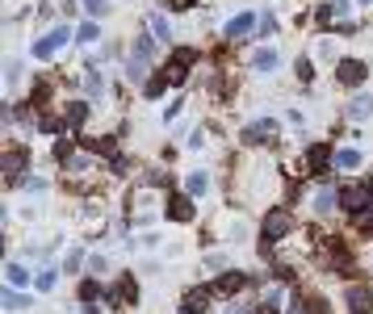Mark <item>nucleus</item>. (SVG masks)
<instances>
[{
  "mask_svg": "<svg viewBox=\"0 0 373 314\" xmlns=\"http://www.w3.org/2000/svg\"><path fill=\"white\" fill-rule=\"evenodd\" d=\"M298 231V218H294V205L285 201V205H269L260 214V251L269 255L273 251V243H281V239H290Z\"/></svg>",
  "mask_w": 373,
  "mask_h": 314,
  "instance_id": "1",
  "label": "nucleus"
},
{
  "mask_svg": "<svg viewBox=\"0 0 373 314\" xmlns=\"http://www.w3.org/2000/svg\"><path fill=\"white\" fill-rule=\"evenodd\" d=\"M205 55L197 46H168V59L159 63V72L168 76V84H172V92H181L185 84H189V76H193V67L201 63Z\"/></svg>",
  "mask_w": 373,
  "mask_h": 314,
  "instance_id": "2",
  "label": "nucleus"
},
{
  "mask_svg": "<svg viewBox=\"0 0 373 314\" xmlns=\"http://www.w3.org/2000/svg\"><path fill=\"white\" fill-rule=\"evenodd\" d=\"M72 42H76V25H72V21H55V30H50V34L34 38L30 59H34V63H50V59H55L63 46H72Z\"/></svg>",
  "mask_w": 373,
  "mask_h": 314,
  "instance_id": "3",
  "label": "nucleus"
},
{
  "mask_svg": "<svg viewBox=\"0 0 373 314\" xmlns=\"http://www.w3.org/2000/svg\"><path fill=\"white\" fill-rule=\"evenodd\" d=\"M332 80H336L344 92H361V88L369 84V59H361V55H336Z\"/></svg>",
  "mask_w": 373,
  "mask_h": 314,
  "instance_id": "4",
  "label": "nucleus"
},
{
  "mask_svg": "<svg viewBox=\"0 0 373 314\" xmlns=\"http://www.w3.org/2000/svg\"><path fill=\"white\" fill-rule=\"evenodd\" d=\"M159 214H164V222H172V227H189L193 218H197V197L181 185V189H168V197H164V205H159Z\"/></svg>",
  "mask_w": 373,
  "mask_h": 314,
  "instance_id": "5",
  "label": "nucleus"
},
{
  "mask_svg": "<svg viewBox=\"0 0 373 314\" xmlns=\"http://www.w3.org/2000/svg\"><path fill=\"white\" fill-rule=\"evenodd\" d=\"M239 143L243 147H277L281 143V122L269 114V118H252L243 130H239Z\"/></svg>",
  "mask_w": 373,
  "mask_h": 314,
  "instance_id": "6",
  "label": "nucleus"
},
{
  "mask_svg": "<svg viewBox=\"0 0 373 314\" xmlns=\"http://www.w3.org/2000/svg\"><path fill=\"white\" fill-rule=\"evenodd\" d=\"M59 88H68L59 76L38 72V76H30V84H26V101H30L34 109L42 114V109H50V105H55V92H59Z\"/></svg>",
  "mask_w": 373,
  "mask_h": 314,
  "instance_id": "7",
  "label": "nucleus"
},
{
  "mask_svg": "<svg viewBox=\"0 0 373 314\" xmlns=\"http://www.w3.org/2000/svg\"><path fill=\"white\" fill-rule=\"evenodd\" d=\"M0 168H5V185L17 193L21 176L34 168V160H30V147H26V143H9V147H5V155H0Z\"/></svg>",
  "mask_w": 373,
  "mask_h": 314,
  "instance_id": "8",
  "label": "nucleus"
},
{
  "mask_svg": "<svg viewBox=\"0 0 373 314\" xmlns=\"http://www.w3.org/2000/svg\"><path fill=\"white\" fill-rule=\"evenodd\" d=\"M256 25H260V13H256V9H239V13H231V17L223 21V42L243 46L248 38H256Z\"/></svg>",
  "mask_w": 373,
  "mask_h": 314,
  "instance_id": "9",
  "label": "nucleus"
},
{
  "mask_svg": "<svg viewBox=\"0 0 373 314\" xmlns=\"http://www.w3.org/2000/svg\"><path fill=\"white\" fill-rule=\"evenodd\" d=\"M310 214L314 218L340 214V180H314V189H310Z\"/></svg>",
  "mask_w": 373,
  "mask_h": 314,
  "instance_id": "10",
  "label": "nucleus"
},
{
  "mask_svg": "<svg viewBox=\"0 0 373 314\" xmlns=\"http://www.w3.org/2000/svg\"><path fill=\"white\" fill-rule=\"evenodd\" d=\"M214 297H223V302H235L248 285H252V277L243 273V269H223V273H214Z\"/></svg>",
  "mask_w": 373,
  "mask_h": 314,
  "instance_id": "11",
  "label": "nucleus"
},
{
  "mask_svg": "<svg viewBox=\"0 0 373 314\" xmlns=\"http://www.w3.org/2000/svg\"><path fill=\"white\" fill-rule=\"evenodd\" d=\"M59 114L68 118L72 134H80V130L92 122V101H88V96H63V101H59Z\"/></svg>",
  "mask_w": 373,
  "mask_h": 314,
  "instance_id": "12",
  "label": "nucleus"
},
{
  "mask_svg": "<svg viewBox=\"0 0 373 314\" xmlns=\"http://www.w3.org/2000/svg\"><path fill=\"white\" fill-rule=\"evenodd\" d=\"M151 72H155V59L139 55V50H126V59H122V80H126V84L143 88V84L151 80Z\"/></svg>",
  "mask_w": 373,
  "mask_h": 314,
  "instance_id": "13",
  "label": "nucleus"
},
{
  "mask_svg": "<svg viewBox=\"0 0 373 314\" xmlns=\"http://www.w3.org/2000/svg\"><path fill=\"white\" fill-rule=\"evenodd\" d=\"M110 306H118V310H130V306H139V277L134 273H122L114 285H110V297H105Z\"/></svg>",
  "mask_w": 373,
  "mask_h": 314,
  "instance_id": "14",
  "label": "nucleus"
},
{
  "mask_svg": "<svg viewBox=\"0 0 373 314\" xmlns=\"http://www.w3.org/2000/svg\"><path fill=\"white\" fill-rule=\"evenodd\" d=\"M369 205H373V197H369L365 185H340V214L356 218V214H365Z\"/></svg>",
  "mask_w": 373,
  "mask_h": 314,
  "instance_id": "15",
  "label": "nucleus"
},
{
  "mask_svg": "<svg viewBox=\"0 0 373 314\" xmlns=\"http://www.w3.org/2000/svg\"><path fill=\"white\" fill-rule=\"evenodd\" d=\"M248 67H252L256 76H273V72L281 67V50H277L273 42H260L252 55H248Z\"/></svg>",
  "mask_w": 373,
  "mask_h": 314,
  "instance_id": "16",
  "label": "nucleus"
},
{
  "mask_svg": "<svg viewBox=\"0 0 373 314\" xmlns=\"http://www.w3.org/2000/svg\"><path fill=\"white\" fill-rule=\"evenodd\" d=\"M344 306H348V314H373V285L369 281H352L344 289Z\"/></svg>",
  "mask_w": 373,
  "mask_h": 314,
  "instance_id": "17",
  "label": "nucleus"
},
{
  "mask_svg": "<svg viewBox=\"0 0 373 314\" xmlns=\"http://www.w3.org/2000/svg\"><path fill=\"white\" fill-rule=\"evenodd\" d=\"M80 92H84L92 105H105V96H110V80H105V67H84Z\"/></svg>",
  "mask_w": 373,
  "mask_h": 314,
  "instance_id": "18",
  "label": "nucleus"
},
{
  "mask_svg": "<svg viewBox=\"0 0 373 314\" xmlns=\"http://www.w3.org/2000/svg\"><path fill=\"white\" fill-rule=\"evenodd\" d=\"M210 302H214V285H210V281H205V285H189V289L181 293V306L193 310V314H205Z\"/></svg>",
  "mask_w": 373,
  "mask_h": 314,
  "instance_id": "19",
  "label": "nucleus"
},
{
  "mask_svg": "<svg viewBox=\"0 0 373 314\" xmlns=\"http://www.w3.org/2000/svg\"><path fill=\"white\" fill-rule=\"evenodd\" d=\"M130 50H139V55H147V59H159V50H168V46L159 42L147 25H139V30L130 34Z\"/></svg>",
  "mask_w": 373,
  "mask_h": 314,
  "instance_id": "20",
  "label": "nucleus"
},
{
  "mask_svg": "<svg viewBox=\"0 0 373 314\" xmlns=\"http://www.w3.org/2000/svg\"><path fill=\"white\" fill-rule=\"evenodd\" d=\"M105 42V30H101V21L97 17H84V21H76V46H84V50H97Z\"/></svg>",
  "mask_w": 373,
  "mask_h": 314,
  "instance_id": "21",
  "label": "nucleus"
},
{
  "mask_svg": "<svg viewBox=\"0 0 373 314\" xmlns=\"http://www.w3.org/2000/svg\"><path fill=\"white\" fill-rule=\"evenodd\" d=\"M164 46H172V38H177V30H172V13H164V9H155V13H147V21H143Z\"/></svg>",
  "mask_w": 373,
  "mask_h": 314,
  "instance_id": "22",
  "label": "nucleus"
},
{
  "mask_svg": "<svg viewBox=\"0 0 373 314\" xmlns=\"http://www.w3.org/2000/svg\"><path fill=\"white\" fill-rule=\"evenodd\" d=\"M252 314H285V289H281V285H269V289H264V297L252 306Z\"/></svg>",
  "mask_w": 373,
  "mask_h": 314,
  "instance_id": "23",
  "label": "nucleus"
},
{
  "mask_svg": "<svg viewBox=\"0 0 373 314\" xmlns=\"http://www.w3.org/2000/svg\"><path fill=\"white\" fill-rule=\"evenodd\" d=\"M344 118H348V122H369V118H373V92H352Z\"/></svg>",
  "mask_w": 373,
  "mask_h": 314,
  "instance_id": "24",
  "label": "nucleus"
},
{
  "mask_svg": "<svg viewBox=\"0 0 373 314\" xmlns=\"http://www.w3.org/2000/svg\"><path fill=\"white\" fill-rule=\"evenodd\" d=\"M139 92H143V101H164V96L172 92V84H168V76H164V72L155 67V72H151V80H147Z\"/></svg>",
  "mask_w": 373,
  "mask_h": 314,
  "instance_id": "25",
  "label": "nucleus"
},
{
  "mask_svg": "<svg viewBox=\"0 0 373 314\" xmlns=\"http://www.w3.org/2000/svg\"><path fill=\"white\" fill-rule=\"evenodd\" d=\"M361 164H365L361 147H336V172H361Z\"/></svg>",
  "mask_w": 373,
  "mask_h": 314,
  "instance_id": "26",
  "label": "nucleus"
},
{
  "mask_svg": "<svg viewBox=\"0 0 373 314\" xmlns=\"http://www.w3.org/2000/svg\"><path fill=\"white\" fill-rule=\"evenodd\" d=\"M76 297L80 302H105V297H110V285H101V277H84L80 289H76Z\"/></svg>",
  "mask_w": 373,
  "mask_h": 314,
  "instance_id": "27",
  "label": "nucleus"
},
{
  "mask_svg": "<svg viewBox=\"0 0 373 314\" xmlns=\"http://www.w3.org/2000/svg\"><path fill=\"white\" fill-rule=\"evenodd\" d=\"M5 84H9V96L21 92V84H26V59H9L5 63Z\"/></svg>",
  "mask_w": 373,
  "mask_h": 314,
  "instance_id": "28",
  "label": "nucleus"
},
{
  "mask_svg": "<svg viewBox=\"0 0 373 314\" xmlns=\"http://www.w3.org/2000/svg\"><path fill=\"white\" fill-rule=\"evenodd\" d=\"M277 30H281L277 13H273V9H264V13H260V25H256V42H273V38H277Z\"/></svg>",
  "mask_w": 373,
  "mask_h": 314,
  "instance_id": "29",
  "label": "nucleus"
},
{
  "mask_svg": "<svg viewBox=\"0 0 373 314\" xmlns=\"http://www.w3.org/2000/svg\"><path fill=\"white\" fill-rule=\"evenodd\" d=\"M294 76H298V84L314 88V80H319V72H314V59H310V55H298V59H294Z\"/></svg>",
  "mask_w": 373,
  "mask_h": 314,
  "instance_id": "30",
  "label": "nucleus"
},
{
  "mask_svg": "<svg viewBox=\"0 0 373 314\" xmlns=\"http://www.w3.org/2000/svg\"><path fill=\"white\" fill-rule=\"evenodd\" d=\"M185 189H189V193H193V197L201 201V197L210 193V172H205V168H193V172L185 176Z\"/></svg>",
  "mask_w": 373,
  "mask_h": 314,
  "instance_id": "31",
  "label": "nucleus"
},
{
  "mask_svg": "<svg viewBox=\"0 0 373 314\" xmlns=\"http://www.w3.org/2000/svg\"><path fill=\"white\" fill-rule=\"evenodd\" d=\"M0 302H5V310H30V306H34V297H30V293H21L17 285H9L5 293H0Z\"/></svg>",
  "mask_w": 373,
  "mask_h": 314,
  "instance_id": "32",
  "label": "nucleus"
},
{
  "mask_svg": "<svg viewBox=\"0 0 373 314\" xmlns=\"http://www.w3.org/2000/svg\"><path fill=\"white\" fill-rule=\"evenodd\" d=\"M5 277H9V285H17V289H26V285L34 281V277H30V269H26V264H17V260H9Z\"/></svg>",
  "mask_w": 373,
  "mask_h": 314,
  "instance_id": "33",
  "label": "nucleus"
},
{
  "mask_svg": "<svg viewBox=\"0 0 373 314\" xmlns=\"http://www.w3.org/2000/svg\"><path fill=\"white\" fill-rule=\"evenodd\" d=\"M84 260H88V255H84V247H72V251H68V255H63V260H59V269H63V273H72V277H76V273H80V269H84Z\"/></svg>",
  "mask_w": 373,
  "mask_h": 314,
  "instance_id": "34",
  "label": "nucleus"
},
{
  "mask_svg": "<svg viewBox=\"0 0 373 314\" xmlns=\"http://www.w3.org/2000/svg\"><path fill=\"white\" fill-rule=\"evenodd\" d=\"M17 189H21V193H34V197H38V193H46V189H50V180H46V176H38V172H26Z\"/></svg>",
  "mask_w": 373,
  "mask_h": 314,
  "instance_id": "35",
  "label": "nucleus"
},
{
  "mask_svg": "<svg viewBox=\"0 0 373 314\" xmlns=\"http://www.w3.org/2000/svg\"><path fill=\"white\" fill-rule=\"evenodd\" d=\"M59 273H63V269H38L34 289H38V293H50V289H55V281H59Z\"/></svg>",
  "mask_w": 373,
  "mask_h": 314,
  "instance_id": "36",
  "label": "nucleus"
},
{
  "mask_svg": "<svg viewBox=\"0 0 373 314\" xmlns=\"http://www.w3.org/2000/svg\"><path fill=\"white\" fill-rule=\"evenodd\" d=\"M352 222V231L361 235V239H373V205L365 209V214H356V218H348Z\"/></svg>",
  "mask_w": 373,
  "mask_h": 314,
  "instance_id": "37",
  "label": "nucleus"
},
{
  "mask_svg": "<svg viewBox=\"0 0 373 314\" xmlns=\"http://www.w3.org/2000/svg\"><path fill=\"white\" fill-rule=\"evenodd\" d=\"M201 264H205L210 273H223V269H231V255H227V251H210V255H201Z\"/></svg>",
  "mask_w": 373,
  "mask_h": 314,
  "instance_id": "38",
  "label": "nucleus"
},
{
  "mask_svg": "<svg viewBox=\"0 0 373 314\" xmlns=\"http://www.w3.org/2000/svg\"><path fill=\"white\" fill-rule=\"evenodd\" d=\"M84 13L101 21V17H110V13H114V0H84Z\"/></svg>",
  "mask_w": 373,
  "mask_h": 314,
  "instance_id": "39",
  "label": "nucleus"
},
{
  "mask_svg": "<svg viewBox=\"0 0 373 314\" xmlns=\"http://www.w3.org/2000/svg\"><path fill=\"white\" fill-rule=\"evenodd\" d=\"M181 109H185V92H177V96L164 105V126H172V122L181 118Z\"/></svg>",
  "mask_w": 373,
  "mask_h": 314,
  "instance_id": "40",
  "label": "nucleus"
},
{
  "mask_svg": "<svg viewBox=\"0 0 373 314\" xmlns=\"http://www.w3.org/2000/svg\"><path fill=\"white\" fill-rule=\"evenodd\" d=\"M332 34H340V38H356V34H361V21H356V17H344V21L332 25Z\"/></svg>",
  "mask_w": 373,
  "mask_h": 314,
  "instance_id": "41",
  "label": "nucleus"
},
{
  "mask_svg": "<svg viewBox=\"0 0 373 314\" xmlns=\"http://www.w3.org/2000/svg\"><path fill=\"white\" fill-rule=\"evenodd\" d=\"M159 9L177 17V13H193V9H197V0H164V5H159Z\"/></svg>",
  "mask_w": 373,
  "mask_h": 314,
  "instance_id": "42",
  "label": "nucleus"
},
{
  "mask_svg": "<svg viewBox=\"0 0 373 314\" xmlns=\"http://www.w3.org/2000/svg\"><path fill=\"white\" fill-rule=\"evenodd\" d=\"M205 143H210V130H205V126H201V122H197V126H193V130H189V151H201V147H205Z\"/></svg>",
  "mask_w": 373,
  "mask_h": 314,
  "instance_id": "43",
  "label": "nucleus"
},
{
  "mask_svg": "<svg viewBox=\"0 0 373 314\" xmlns=\"http://www.w3.org/2000/svg\"><path fill=\"white\" fill-rule=\"evenodd\" d=\"M88 273H92V277H105V273H110V260H105L101 251H92V255H88Z\"/></svg>",
  "mask_w": 373,
  "mask_h": 314,
  "instance_id": "44",
  "label": "nucleus"
},
{
  "mask_svg": "<svg viewBox=\"0 0 373 314\" xmlns=\"http://www.w3.org/2000/svg\"><path fill=\"white\" fill-rule=\"evenodd\" d=\"M80 9H84V0H59V13H63L68 21H72V17H76Z\"/></svg>",
  "mask_w": 373,
  "mask_h": 314,
  "instance_id": "45",
  "label": "nucleus"
},
{
  "mask_svg": "<svg viewBox=\"0 0 373 314\" xmlns=\"http://www.w3.org/2000/svg\"><path fill=\"white\" fill-rule=\"evenodd\" d=\"M285 122H290V126H298V130L306 126V118H302V109H290V114H285Z\"/></svg>",
  "mask_w": 373,
  "mask_h": 314,
  "instance_id": "46",
  "label": "nucleus"
},
{
  "mask_svg": "<svg viewBox=\"0 0 373 314\" xmlns=\"http://www.w3.org/2000/svg\"><path fill=\"white\" fill-rule=\"evenodd\" d=\"M227 314H252V306H239V297H235V302H231V310H227Z\"/></svg>",
  "mask_w": 373,
  "mask_h": 314,
  "instance_id": "47",
  "label": "nucleus"
},
{
  "mask_svg": "<svg viewBox=\"0 0 373 314\" xmlns=\"http://www.w3.org/2000/svg\"><path fill=\"white\" fill-rule=\"evenodd\" d=\"M80 306H84V314H101V306H97V302H80Z\"/></svg>",
  "mask_w": 373,
  "mask_h": 314,
  "instance_id": "48",
  "label": "nucleus"
},
{
  "mask_svg": "<svg viewBox=\"0 0 373 314\" xmlns=\"http://www.w3.org/2000/svg\"><path fill=\"white\" fill-rule=\"evenodd\" d=\"M361 185H365V189H369V197H373V176H365V180H361Z\"/></svg>",
  "mask_w": 373,
  "mask_h": 314,
  "instance_id": "49",
  "label": "nucleus"
},
{
  "mask_svg": "<svg viewBox=\"0 0 373 314\" xmlns=\"http://www.w3.org/2000/svg\"><path fill=\"white\" fill-rule=\"evenodd\" d=\"M356 5H361V9H369V5H373V0H356Z\"/></svg>",
  "mask_w": 373,
  "mask_h": 314,
  "instance_id": "50",
  "label": "nucleus"
},
{
  "mask_svg": "<svg viewBox=\"0 0 373 314\" xmlns=\"http://www.w3.org/2000/svg\"><path fill=\"white\" fill-rule=\"evenodd\" d=\"M177 314H193V310H185V306H181V310H177Z\"/></svg>",
  "mask_w": 373,
  "mask_h": 314,
  "instance_id": "51",
  "label": "nucleus"
}]
</instances>
